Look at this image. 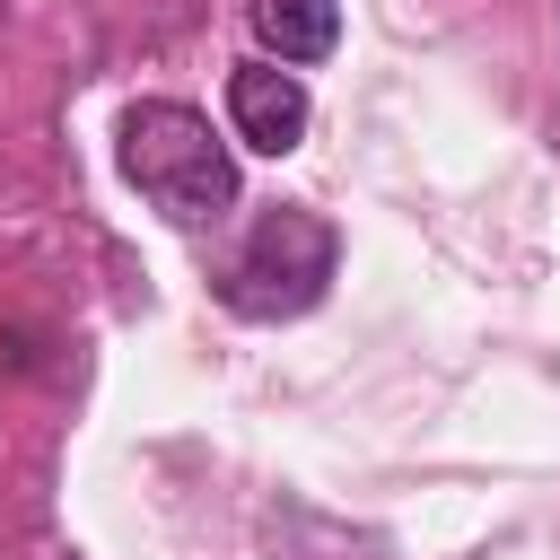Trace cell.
Wrapping results in <instances>:
<instances>
[{
  "label": "cell",
  "mask_w": 560,
  "mask_h": 560,
  "mask_svg": "<svg viewBox=\"0 0 560 560\" xmlns=\"http://www.w3.org/2000/svg\"><path fill=\"white\" fill-rule=\"evenodd\" d=\"M254 35L280 61H324L332 35H341V9L332 0H254Z\"/></svg>",
  "instance_id": "277c9868"
},
{
  "label": "cell",
  "mask_w": 560,
  "mask_h": 560,
  "mask_svg": "<svg viewBox=\"0 0 560 560\" xmlns=\"http://www.w3.org/2000/svg\"><path fill=\"white\" fill-rule=\"evenodd\" d=\"M122 175L175 228H210V219L236 210V158H228V140L210 131V114H192L175 96H140L122 114Z\"/></svg>",
  "instance_id": "6da1fadb"
},
{
  "label": "cell",
  "mask_w": 560,
  "mask_h": 560,
  "mask_svg": "<svg viewBox=\"0 0 560 560\" xmlns=\"http://www.w3.org/2000/svg\"><path fill=\"white\" fill-rule=\"evenodd\" d=\"M332 262H341V245L315 210H262L254 236L236 245V262L219 271V298L245 324H289L332 289Z\"/></svg>",
  "instance_id": "7a4b0ae2"
},
{
  "label": "cell",
  "mask_w": 560,
  "mask_h": 560,
  "mask_svg": "<svg viewBox=\"0 0 560 560\" xmlns=\"http://www.w3.org/2000/svg\"><path fill=\"white\" fill-rule=\"evenodd\" d=\"M306 88H298V70L289 61H245V70H228V122H236V140L245 149H262V158H289L298 140H306Z\"/></svg>",
  "instance_id": "3957f363"
}]
</instances>
